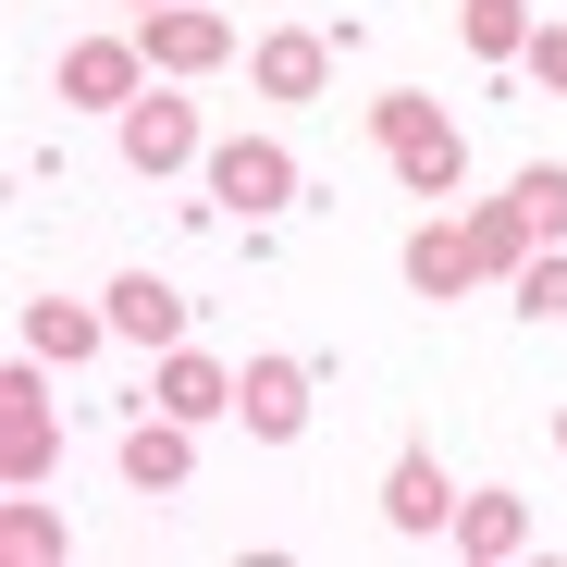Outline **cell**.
<instances>
[{
    "label": "cell",
    "instance_id": "obj_1",
    "mask_svg": "<svg viewBox=\"0 0 567 567\" xmlns=\"http://www.w3.org/2000/svg\"><path fill=\"white\" fill-rule=\"evenodd\" d=\"M112 148H124V173H198L210 161V124H198V100H185V74H148L136 100L112 112Z\"/></svg>",
    "mask_w": 567,
    "mask_h": 567
},
{
    "label": "cell",
    "instance_id": "obj_2",
    "mask_svg": "<svg viewBox=\"0 0 567 567\" xmlns=\"http://www.w3.org/2000/svg\"><path fill=\"white\" fill-rule=\"evenodd\" d=\"M198 185H210V210L271 223V210H297V148H284V136H210Z\"/></svg>",
    "mask_w": 567,
    "mask_h": 567
},
{
    "label": "cell",
    "instance_id": "obj_3",
    "mask_svg": "<svg viewBox=\"0 0 567 567\" xmlns=\"http://www.w3.org/2000/svg\"><path fill=\"white\" fill-rule=\"evenodd\" d=\"M50 358H13L0 370V482H50L62 468V420H50Z\"/></svg>",
    "mask_w": 567,
    "mask_h": 567
},
{
    "label": "cell",
    "instance_id": "obj_4",
    "mask_svg": "<svg viewBox=\"0 0 567 567\" xmlns=\"http://www.w3.org/2000/svg\"><path fill=\"white\" fill-rule=\"evenodd\" d=\"M136 50H148V74H223L235 25L210 13V0H161V13H136Z\"/></svg>",
    "mask_w": 567,
    "mask_h": 567
},
{
    "label": "cell",
    "instance_id": "obj_5",
    "mask_svg": "<svg viewBox=\"0 0 567 567\" xmlns=\"http://www.w3.org/2000/svg\"><path fill=\"white\" fill-rule=\"evenodd\" d=\"M235 420H247V444H297L309 432V358H247L235 370Z\"/></svg>",
    "mask_w": 567,
    "mask_h": 567
},
{
    "label": "cell",
    "instance_id": "obj_6",
    "mask_svg": "<svg viewBox=\"0 0 567 567\" xmlns=\"http://www.w3.org/2000/svg\"><path fill=\"white\" fill-rule=\"evenodd\" d=\"M112 468H124L136 494H185V482H198V420L136 408V420H124V444H112Z\"/></svg>",
    "mask_w": 567,
    "mask_h": 567
},
{
    "label": "cell",
    "instance_id": "obj_7",
    "mask_svg": "<svg viewBox=\"0 0 567 567\" xmlns=\"http://www.w3.org/2000/svg\"><path fill=\"white\" fill-rule=\"evenodd\" d=\"M456 506H468V494L444 482V456H432V444H408V456L383 468V518H395L408 543H456Z\"/></svg>",
    "mask_w": 567,
    "mask_h": 567
},
{
    "label": "cell",
    "instance_id": "obj_8",
    "mask_svg": "<svg viewBox=\"0 0 567 567\" xmlns=\"http://www.w3.org/2000/svg\"><path fill=\"white\" fill-rule=\"evenodd\" d=\"M395 271H408V297H432V309H456L468 284H482V247H468V210H456V223L432 210V223H420V235L395 247Z\"/></svg>",
    "mask_w": 567,
    "mask_h": 567
},
{
    "label": "cell",
    "instance_id": "obj_9",
    "mask_svg": "<svg viewBox=\"0 0 567 567\" xmlns=\"http://www.w3.org/2000/svg\"><path fill=\"white\" fill-rule=\"evenodd\" d=\"M148 408H173V420H235V370L210 358V346H161V370H148Z\"/></svg>",
    "mask_w": 567,
    "mask_h": 567
},
{
    "label": "cell",
    "instance_id": "obj_10",
    "mask_svg": "<svg viewBox=\"0 0 567 567\" xmlns=\"http://www.w3.org/2000/svg\"><path fill=\"white\" fill-rule=\"evenodd\" d=\"M247 74H259V100H284V112H309L321 86H333V38H309V25H271V38L247 50Z\"/></svg>",
    "mask_w": 567,
    "mask_h": 567
},
{
    "label": "cell",
    "instance_id": "obj_11",
    "mask_svg": "<svg viewBox=\"0 0 567 567\" xmlns=\"http://www.w3.org/2000/svg\"><path fill=\"white\" fill-rule=\"evenodd\" d=\"M136 86H148V50H136V38H74V50H62V100H74V112H124Z\"/></svg>",
    "mask_w": 567,
    "mask_h": 567
},
{
    "label": "cell",
    "instance_id": "obj_12",
    "mask_svg": "<svg viewBox=\"0 0 567 567\" xmlns=\"http://www.w3.org/2000/svg\"><path fill=\"white\" fill-rule=\"evenodd\" d=\"M100 309H112V346H148V358L185 346V297H173L161 271H112V297H100Z\"/></svg>",
    "mask_w": 567,
    "mask_h": 567
},
{
    "label": "cell",
    "instance_id": "obj_13",
    "mask_svg": "<svg viewBox=\"0 0 567 567\" xmlns=\"http://www.w3.org/2000/svg\"><path fill=\"white\" fill-rule=\"evenodd\" d=\"M112 346V309H86V297H25V358L74 370V358H100Z\"/></svg>",
    "mask_w": 567,
    "mask_h": 567
},
{
    "label": "cell",
    "instance_id": "obj_14",
    "mask_svg": "<svg viewBox=\"0 0 567 567\" xmlns=\"http://www.w3.org/2000/svg\"><path fill=\"white\" fill-rule=\"evenodd\" d=\"M456 555H468V567L530 555V506H518V494H468V506H456Z\"/></svg>",
    "mask_w": 567,
    "mask_h": 567
},
{
    "label": "cell",
    "instance_id": "obj_15",
    "mask_svg": "<svg viewBox=\"0 0 567 567\" xmlns=\"http://www.w3.org/2000/svg\"><path fill=\"white\" fill-rule=\"evenodd\" d=\"M468 247H482V284H518L543 235H530V210H518V198H494V210H468Z\"/></svg>",
    "mask_w": 567,
    "mask_h": 567
},
{
    "label": "cell",
    "instance_id": "obj_16",
    "mask_svg": "<svg viewBox=\"0 0 567 567\" xmlns=\"http://www.w3.org/2000/svg\"><path fill=\"white\" fill-rule=\"evenodd\" d=\"M395 185H408L420 210H444L456 185H468V148H456V124H444V136H420V148H395Z\"/></svg>",
    "mask_w": 567,
    "mask_h": 567
},
{
    "label": "cell",
    "instance_id": "obj_17",
    "mask_svg": "<svg viewBox=\"0 0 567 567\" xmlns=\"http://www.w3.org/2000/svg\"><path fill=\"white\" fill-rule=\"evenodd\" d=\"M62 543H74V530L38 506V482H13V506H0V555H13V567H62Z\"/></svg>",
    "mask_w": 567,
    "mask_h": 567
},
{
    "label": "cell",
    "instance_id": "obj_18",
    "mask_svg": "<svg viewBox=\"0 0 567 567\" xmlns=\"http://www.w3.org/2000/svg\"><path fill=\"white\" fill-rule=\"evenodd\" d=\"M456 38L482 50V62H518L530 50V0H456Z\"/></svg>",
    "mask_w": 567,
    "mask_h": 567
},
{
    "label": "cell",
    "instance_id": "obj_19",
    "mask_svg": "<svg viewBox=\"0 0 567 567\" xmlns=\"http://www.w3.org/2000/svg\"><path fill=\"white\" fill-rule=\"evenodd\" d=\"M370 136H383V161H395V148H420V136H444V112L420 100V86H383V100H370Z\"/></svg>",
    "mask_w": 567,
    "mask_h": 567
},
{
    "label": "cell",
    "instance_id": "obj_20",
    "mask_svg": "<svg viewBox=\"0 0 567 567\" xmlns=\"http://www.w3.org/2000/svg\"><path fill=\"white\" fill-rule=\"evenodd\" d=\"M506 198L530 210V235H543V247H567V161H530V173L506 185Z\"/></svg>",
    "mask_w": 567,
    "mask_h": 567
},
{
    "label": "cell",
    "instance_id": "obj_21",
    "mask_svg": "<svg viewBox=\"0 0 567 567\" xmlns=\"http://www.w3.org/2000/svg\"><path fill=\"white\" fill-rule=\"evenodd\" d=\"M518 321H567V247H530V271H518Z\"/></svg>",
    "mask_w": 567,
    "mask_h": 567
},
{
    "label": "cell",
    "instance_id": "obj_22",
    "mask_svg": "<svg viewBox=\"0 0 567 567\" xmlns=\"http://www.w3.org/2000/svg\"><path fill=\"white\" fill-rule=\"evenodd\" d=\"M518 62H530V74L555 86V100H567V25H530V50H518Z\"/></svg>",
    "mask_w": 567,
    "mask_h": 567
},
{
    "label": "cell",
    "instance_id": "obj_23",
    "mask_svg": "<svg viewBox=\"0 0 567 567\" xmlns=\"http://www.w3.org/2000/svg\"><path fill=\"white\" fill-rule=\"evenodd\" d=\"M555 456H567V408H555Z\"/></svg>",
    "mask_w": 567,
    "mask_h": 567
},
{
    "label": "cell",
    "instance_id": "obj_24",
    "mask_svg": "<svg viewBox=\"0 0 567 567\" xmlns=\"http://www.w3.org/2000/svg\"><path fill=\"white\" fill-rule=\"evenodd\" d=\"M124 13H161V0H124Z\"/></svg>",
    "mask_w": 567,
    "mask_h": 567
}]
</instances>
